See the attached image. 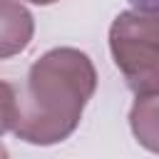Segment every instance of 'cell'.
Instances as JSON below:
<instances>
[{
    "instance_id": "2",
    "label": "cell",
    "mask_w": 159,
    "mask_h": 159,
    "mask_svg": "<svg viewBox=\"0 0 159 159\" xmlns=\"http://www.w3.org/2000/svg\"><path fill=\"white\" fill-rule=\"evenodd\" d=\"M109 52L137 97L159 94V12H119L109 27Z\"/></svg>"
},
{
    "instance_id": "1",
    "label": "cell",
    "mask_w": 159,
    "mask_h": 159,
    "mask_svg": "<svg viewBox=\"0 0 159 159\" xmlns=\"http://www.w3.org/2000/svg\"><path fill=\"white\" fill-rule=\"evenodd\" d=\"M94 89L97 72L82 50H47L20 84L2 82V132L35 147L65 142L77 129Z\"/></svg>"
},
{
    "instance_id": "3",
    "label": "cell",
    "mask_w": 159,
    "mask_h": 159,
    "mask_svg": "<svg viewBox=\"0 0 159 159\" xmlns=\"http://www.w3.org/2000/svg\"><path fill=\"white\" fill-rule=\"evenodd\" d=\"M0 12H2V20H0V57L7 60L17 52H22L27 47V42L32 40V30H35V22H32V15L15 0H0Z\"/></svg>"
},
{
    "instance_id": "5",
    "label": "cell",
    "mask_w": 159,
    "mask_h": 159,
    "mask_svg": "<svg viewBox=\"0 0 159 159\" xmlns=\"http://www.w3.org/2000/svg\"><path fill=\"white\" fill-rule=\"evenodd\" d=\"M134 5V10H149V12H159V0H129Z\"/></svg>"
},
{
    "instance_id": "6",
    "label": "cell",
    "mask_w": 159,
    "mask_h": 159,
    "mask_svg": "<svg viewBox=\"0 0 159 159\" xmlns=\"http://www.w3.org/2000/svg\"><path fill=\"white\" fill-rule=\"evenodd\" d=\"M27 2H32V5H52L57 0H27Z\"/></svg>"
},
{
    "instance_id": "4",
    "label": "cell",
    "mask_w": 159,
    "mask_h": 159,
    "mask_svg": "<svg viewBox=\"0 0 159 159\" xmlns=\"http://www.w3.org/2000/svg\"><path fill=\"white\" fill-rule=\"evenodd\" d=\"M129 127L147 152L159 154V94L134 99L129 109Z\"/></svg>"
}]
</instances>
